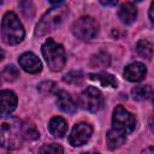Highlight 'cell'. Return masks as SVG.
Masks as SVG:
<instances>
[{
	"instance_id": "8fae6325",
	"label": "cell",
	"mask_w": 154,
	"mask_h": 154,
	"mask_svg": "<svg viewBox=\"0 0 154 154\" xmlns=\"http://www.w3.org/2000/svg\"><path fill=\"white\" fill-rule=\"evenodd\" d=\"M147 73V69L144 66V64L135 61L129 64L125 69H124V77L125 79L130 81V82H140L146 77Z\"/></svg>"
},
{
	"instance_id": "cb8c5ba5",
	"label": "cell",
	"mask_w": 154,
	"mask_h": 154,
	"mask_svg": "<svg viewBox=\"0 0 154 154\" xmlns=\"http://www.w3.org/2000/svg\"><path fill=\"white\" fill-rule=\"evenodd\" d=\"M63 152H64V148L61 146H59V144H55V143L46 144L40 149V153H53V154H57V153H63Z\"/></svg>"
},
{
	"instance_id": "ba28073f",
	"label": "cell",
	"mask_w": 154,
	"mask_h": 154,
	"mask_svg": "<svg viewBox=\"0 0 154 154\" xmlns=\"http://www.w3.org/2000/svg\"><path fill=\"white\" fill-rule=\"evenodd\" d=\"M91 134H93V128L89 123H84V122L77 123L71 130V134L69 136V142L72 147L83 146L89 141Z\"/></svg>"
},
{
	"instance_id": "7402d4cb",
	"label": "cell",
	"mask_w": 154,
	"mask_h": 154,
	"mask_svg": "<svg viewBox=\"0 0 154 154\" xmlns=\"http://www.w3.org/2000/svg\"><path fill=\"white\" fill-rule=\"evenodd\" d=\"M22 132H23V137L30 141L37 140L40 137V132L37 131L36 126L31 123H25L24 125H22Z\"/></svg>"
},
{
	"instance_id": "e0dca14e",
	"label": "cell",
	"mask_w": 154,
	"mask_h": 154,
	"mask_svg": "<svg viewBox=\"0 0 154 154\" xmlns=\"http://www.w3.org/2000/svg\"><path fill=\"white\" fill-rule=\"evenodd\" d=\"M132 97L137 101H144L150 99L152 96V87L150 85H137L135 88H132L131 90Z\"/></svg>"
},
{
	"instance_id": "f1b7e54d",
	"label": "cell",
	"mask_w": 154,
	"mask_h": 154,
	"mask_svg": "<svg viewBox=\"0 0 154 154\" xmlns=\"http://www.w3.org/2000/svg\"><path fill=\"white\" fill-rule=\"evenodd\" d=\"M4 1H5V0H0V4H2V2H4Z\"/></svg>"
},
{
	"instance_id": "52a82bcc",
	"label": "cell",
	"mask_w": 154,
	"mask_h": 154,
	"mask_svg": "<svg viewBox=\"0 0 154 154\" xmlns=\"http://www.w3.org/2000/svg\"><path fill=\"white\" fill-rule=\"evenodd\" d=\"M112 125H113L112 128L120 130L125 134H129L132 132L136 128V118L123 106H117L113 111Z\"/></svg>"
},
{
	"instance_id": "d4e9b609",
	"label": "cell",
	"mask_w": 154,
	"mask_h": 154,
	"mask_svg": "<svg viewBox=\"0 0 154 154\" xmlns=\"http://www.w3.org/2000/svg\"><path fill=\"white\" fill-rule=\"evenodd\" d=\"M38 90H40L43 95L51 94V93H53V91L55 90V83H54V82H51V81L43 82V83H41V84L38 85Z\"/></svg>"
},
{
	"instance_id": "603a6c76",
	"label": "cell",
	"mask_w": 154,
	"mask_h": 154,
	"mask_svg": "<svg viewBox=\"0 0 154 154\" xmlns=\"http://www.w3.org/2000/svg\"><path fill=\"white\" fill-rule=\"evenodd\" d=\"M0 77L6 82H13L19 77V71L14 65H8L5 67Z\"/></svg>"
},
{
	"instance_id": "3957f363",
	"label": "cell",
	"mask_w": 154,
	"mask_h": 154,
	"mask_svg": "<svg viewBox=\"0 0 154 154\" xmlns=\"http://www.w3.org/2000/svg\"><path fill=\"white\" fill-rule=\"evenodd\" d=\"M67 14H69V10L67 6L65 5H58L55 7L49 8L36 24L35 35L41 37L53 31L54 29H57V26H59L64 22Z\"/></svg>"
},
{
	"instance_id": "9c48e42d",
	"label": "cell",
	"mask_w": 154,
	"mask_h": 154,
	"mask_svg": "<svg viewBox=\"0 0 154 154\" xmlns=\"http://www.w3.org/2000/svg\"><path fill=\"white\" fill-rule=\"evenodd\" d=\"M18 61H19L20 67L29 73H38L42 70V64H41L40 59L37 58V55H35L31 52L23 53L19 57Z\"/></svg>"
},
{
	"instance_id": "4fadbf2b",
	"label": "cell",
	"mask_w": 154,
	"mask_h": 154,
	"mask_svg": "<svg viewBox=\"0 0 154 154\" xmlns=\"http://www.w3.org/2000/svg\"><path fill=\"white\" fill-rule=\"evenodd\" d=\"M118 16L120 18V20L125 24H131L135 22L136 17H137V8L132 2H124L118 11Z\"/></svg>"
},
{
	"instance_id": "484cf974",
	"label": "cell",
	"mask_w": 154,
	"mask_h": 154,
	"mask_svg": "<svg viewBox=\"0 0 154 154\" xmlns=\"http://www.w3.org/2000/svg\"><path fill=\"white\" fill-rule=\"evenodd\" d=\"M100 2L103 6H116L118 0H100Z\"/></svg>"
},
{
	"instance_id": "4316f807",
	"label": "cell",
	"mask_w": 154,
	"mask_h": 154,
	"mask_svg": "<svg viewBox=\"0 0 154 154\" xmlns=\"http://www.w3.org/2000/svg\"><path fill=\"white\" fill-rule=\"evenodd\" d=\"M52 4H55V5H58L59 2H61V1H64V0H49Z\"/></svg>"
},
{
	"instance_id": "ffe728a7",
	"label": "cell",
	"mask_w": 154,
	"mask_h": 154,
	"mask_svg": "<svg viewBox=\"0 0 154 154\" xmlns=\"http://www.w3.org/2000/svg\"><path fill=\"white\" fill-rule=\"evenodd\" d=\"M18 6H19V8H20V11L25 18H28V19L34 18L36 10H35V5L32 4L31 0H20Z\"/></svg>"
},
{
	"instance_id": "d6986e66",
	"label": "cell",
	"mask_w": 154,
	"mask_h": 154,
	"mask_svg": "<svg viewBox=\"0 0 154 154\" xmlns=\"http://www.w3.org/2000/svg\"><path fill=\"white\" fill-rule=\"evenodd\" d=\"M109 61H111L109 55L107 53L100 52L96 55H93L91 57L90 66H94V67H107L109 65Z\"/></svg>"
},
{
	"instance_id": "44dd1931",
	"label": "cell",
	"mask_w": 154,
	"mask_h": 154,
	"mask_svg": "<svg viewBox=\"0 0 154 154\" xmlns=\"http://www.w3.org/2000/svg\"><path fill=\"white\" fill-rule=\"evenodd\" d=\"M63 79H64V82L67 83V84H71V85H79V84L83 83L84 77H83L82 71H76V70H75V71H70L69 73H66Z\"/></svg>"
},
{
	"instance_id": "8992f818",
	"label": "cell",
	"mask_w": 154,
	"mask_h": 154,
	"mask_svg": "<svg viewBox=\"0 0 154 154\" xmlns=\"http://www.w3.org/2000/svg\"><path fill=\"white\" fill-rule=\"evenodd\" d=\"M79 105L83 109L91 113L99 112L105 106V97L102 93L95 87H88L79 96Z\"/></svg>"
},
{
	"instance_id": "5bb4252c",
	"label": "cell",
	"mask_w": 154,
	"mask_h": 154,
	"mask_svg": "<svg viewBox=\"0 0 154 154\" xmlns=\"http://www.w3.org/2000/svg\"><path fill=\"white\" fill-rule=\"evenodd\" d=\"M48 130L54 137L61 138L67 131V123L61 117H53L48 123Z\"/></svg>"
},
{
	"instance_id": "83f0119b",
	"label": "cell",
	"mask_w": 154,
	"mask_h": 154,
	"mask_svg": "<svg viewBox=\"0 0 154 154\" xmlns=\"http://www.w3.org/2000/svg\"><path fill=\"white\" fill-rule=\"evenodd\" d=\"M4 55H5V53H4V51H2L1 48H0V61H1L2 59H4Z\"/></svg>"
},
{
	"instance_id": "ac0fdd59",
	"label": "cell",
	"mask_w": 154,
	"mask_h": 154,
	"mask_svg": "<svg viewBox=\"0 0 154 154\" xmlns=\"http://www.w3.org/2000/svg\"><path fill=\"white\" fill-rule=\"evenodd\" d=\"M136 51L141 57H143V58H146L148 60H150L152 57H153V45L148 40L138 41L137 46H136Z\"/></svg>"
},
{
	"instance_id": "5b68a950",
	"label": "cell",
	"mask_w": 154,
	"mask_h": 154,
	"mask_svg": "<svg viewBox=\"0 0 154 154\" xmlns=\"http://www.w3.org/2000/svg\"><path fill=\"white\" fill-rule=\"evenodd\" d=\"M99 32V23L90 16H83L72 24V34L83 41L93 40Z\"/></svg>"
},
{
	"instance_id": "2e32d148",
	"label": "cell",
	"mask_w": 154,
	"mask_h": 154,
	"mask_svg": "<svg viewBox=\"0 0 154 154\" xmlns=\"http://www.w3.org/2000/svg\"><path fill=\"white\" fill-rule=\"evenodd\" d=\"M89 78L91 81H96L99 82L102 87H109V88H117L118 85V81L116 79V77L108 72H96V73H89Z\"/></svg>"
},
{
	"instance_id": "30bf717a",
	"label": "cell",
	"mask_w": 154,
	"mask_h": 154,
	"mask_svg": "<svg viewBox=\"0 0 154 154\" xmlns=\"http://www.w3.org/2000/svg\"><path fill=\"white\" fill-rule=\"evenodd\" d=\"M17 95L12 90H0V113L10 114L17 107Z\"/></svg>"
},
{
	"instance_id": "7c38bea8",
	"label": "cell",
	"mask_w": 154,
	"mask_h": 154,
	"mask_svg": "<svg viewBox=\"0 0 154 154\" xmlns=\"http://www.w3.org/2000/svg\"><path fill=\"white\" fill-rule=\"evenodd\" d=\"M57 105L64 113H67V114H72L77 111V105L75 100L65 90H59L57 93Z\"/></svg>"
},
{
	"instance_id": "9a60e30c",
	"label": "cell",
	"mask_w": 154,
	"mask_h": 154,
	"mask_svg": "<svg viewBox=\"0 0 154 154\" xmlns=\"http://www.w3.org/2000/svg\"><path fill=\"white\" fill-rule=\"evenodd\" d=\"M125 140H126V134L120 131V130H117L114 128L108 130V132L106 135V141H107V144H108L109 149L119 148L125 142Z\"/></svg>"
},
{
	"instance_id": "6da1fadb",
	"label": "cell",
	"mask_w": 154,
	"mask_h": 154,
	"mask_svg": "<svg viewBox=\"0 0 154 154\" xmlns=\"http://www.w3.org/2000/svg\"><path fill=\"white\" fill-rule=\"evenodd\" d=\"M22 140V123L12 116L2 114L0 117V146L10 150L18 149Z\"/></svg>"
},
{
	"instance_id": "f546056e",
	"label": "cell",
	"mask_w": 154,
	"mask_h": 154,
	"mask_svg": "<svg viewBox=\"0 0 154 154\" xmlns=\"http://www.w3.org/2000/svg\"><path fill=\"white\" fill-rule=\"evenodd\" d=\"M137 1H142V0H137Z\"/></svg>"
},
{
	"instance_id": "277c9868",
	"label": "cell",
	"mask_w": 154,
	"mask_h": 154,
	"mask_svg": "<svg viewBox=\"0 0 154 154\" xmlns=\"http://www.w3.org/2000/svg\"><path fill=\"white\" fill-rule=\"evenodd\" d=\"M41 51L48 67L52 71L58 72L64 69L66 64V53L63 45L55 42L53 38H47L43 42Z\"/></svg>"
},
{
	"instance_id": "7a4b0ae2",
	"label": "cell",
	"mask_w": 154,
	"mask_h": 154,
	"mask_svg": "<svg viewBox=\"0 0 154 154\" xmlns=\"http://www.w3.org/2000/svg\"><path fill=\"white\" fill-rule=\"evenodd\" d=\"M25 36L24 28L17 14L12 11L6 12L1 20V37L6 45H18Z\"/></svg>"
}]
</instances>
